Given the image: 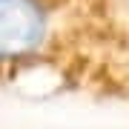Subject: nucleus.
Returning <instances> with one entry per match:
<instances>
[{
	"mask_svg": "<svg viewBox=\"0 0 129 129\" xmlns=\"http://www.w3.org/2000/svg\"><path fill=\"white\" fill-rule=\"evenodd\" d=\"M0 86L129 103V0H0Z\"/></svg>",
	"mask_w": 129,
	"mask_h": 129,
	"instance_id": "1",
	"label": "nucleus"
}]
</instances>
